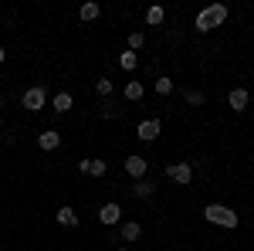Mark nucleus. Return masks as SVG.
Segmentation results:
<instances>
[{
  "label": "nucleus",
  "mask_w": 254,
  "mask_h": 251,
  "mask_svg": "<svg viewBox=\"0 0 254 251\" xmlns=\"http://www.w3.org/2000/svg\"><path fill=\"white\" fill-rule=\"evenodd\" d=\"M136 65H139V55H136V51H122V55H119V68H126V72H132Z\"/></svg>",
  "instance_id": "a211bd4d"
},
{
  "label": "nucleus",
  "mask_w": 254,
  "mask_h": 251,
  "mask_svg": "<svg viewBox=\"0 0 254 251\" xmlns=\"http://www.w3.org/2000/svg\"><path fill=\"white\" fill-rule=\"evenodd\" d=\"M227 102H231V109H234V112H244V109H248V102H251V95H248V88H231Z\"/></svg>",
  "instance_id": "6e6552de"
},
{
  "label": "nucleus",
  "mask_w": 254,
  "mask_h": 251,
  "mask_svg": "<svg viewBox=\"0 0 254 251\" xmlns=\"http://www.w3.org/2000/svg\"><path fill=\"white\" fill-rule=\"evenodd\" d=\"M142 44H146V34H142V31H132V34H129V51H139Z\"/></svg>",
  "instance_id": "4be33fe9"
},
{
  "label": "nucleus",
  "mask_w": 254,
  "mask_h": 251,
  "mask_svg": "<svg viewBox=\"0 0 254 251\" xmlns=\"http://www.w3.org/2000/svg\"><path fill=\"white\" fill-rule=\"evenodd\" d=\"M183 98L190 102V105H203L207 98H203V92H196V88H183Z\"/></svg>",
  "instance_id": "aec40b11"
},
{
  "label": "nucleus",
  "mask_w": 254,
  "mask_h": 251,
  "mask_svg": "<svg viewBox=\"0 0 254 251\" xmlns=\"http://www.w3.org/2000/svg\"><path fill=\"white\" fill-rule=\"evenodd\" d=\"M38 146H41V150H48V153H51V150H58V146H61V136L55 133V129H44V133L38 136Z\"/></svg>",
  "instance_id": "9d476101"
},
{
  "label": "nucleus",
  "mask_w": 254,
  "mask_h": 251,
  "mask_svg": "<svg viewBox=\"0 0 254 251\" xmlns=\"http://www.w3.org/2000/svg\"><path fill=\"white\" fill-rule=\"evenodd\" d=\"M153 88H156V95H170L176 85H173V78H166V75H159L156 82H153Z\"/></svg>",
  "instance_id": "f3484780"
},
{
  "label": "nucleus",
  "mask_w": 254,
  "mask_h": 251,
  "mask_svg": "<svg viewBox=\"0 0 254 251\" xmlns=\"http://www.w3.org/2000/svg\"><path fill=\"white\" fill-rule=\"evenodd\" d=\"M159 133H163V122H159V119H142L139 129H136V136L142 139V143H153Z\"/></svg>",
  "instance_id": "423d86ee"
},
{
  "label": "nucleus",
  "mask_w": 254,
  "mask_h": 251,
  "mask_svg": "<svg viewBox=\"0 0 254 251\" xmlns=\"http://www.w3.org/2000/svg\"><path fill=\"white\" fill-rule=\"evenodd\" d=\"M203 217H207L210 224H217V228H237V224H241V217H237L231 207H224V204H207V207H203Z\"/></svg>",
  "instance_id": "f03ea898"
},
{
  "label": "nucleus",
  "mask_w": 254,
  "mask_h": 251,
  "mask_svg": "<svg viewBox=\"0 0 254 251\" xmlns=\"http://www.w3.org/2000/svg\"><path fill=\"white\" fill-rule=\"evenodd\" d=\"M163 17H166V10H163L159 3H153V7L146 10V24H149V27H156V24H163Z\"/></svg>",
  "instance_id": "2eb2a0df"
},
{
  "label": "nucleus",
  "mask_w": 254,
  "mask_h": 251,
  "mask_svg": "<svg viewBox=\"0 0 254 251\" xmlns=\"http://www.w3.org/2000/svg\"><path fill=\"white\" fill-rule=\"evenodd\" d=\"M98 221H102L105 228H112V224H119V221H122V207H119L116 200L102 204V207H98Z\"/></svg>",
  "instance_id": "39448f33"
},
{
  "label": "nucleus",
  "mask_w": 254,
  "mask_h": 251,
  "mask_svg": "<svg viewBox=\"0 0 254 251\" xmlns=\"http://www.w3.org/2000/svg\"><path fill=\"white\" fill-rule=\"evenodd\" d=\"M112 88H116L112 78H98V82H95V92H98V95H105V98L112 95Z\"/></svg>",
  "instance_id": "412c9836"
},
{
  "label": "nucleus",
  "mask_w": 254,
  "mask_h": 251,
  "mask_svg": "<svg viewBox=\"0 0 254 251\" xmlns=\"http://www.w3.org/2000/svg\"><path fill=\"white\" fill-rule=\"evenodd\" d=\"M78 170H81V173H88V176H105V173H109V163H105V160H81Z\"/></svg>",
  "instance_id": "0eeeda50"
},
{
  "label": "nucleus",
  "mask_w": 254,
  "mask_h": 251,
  "mask_svg": "<svg viewBox=\"0 0 254 251\" xmlns=\"http://www.w3.org/2000/svg\"><path fill=\"white\" fill-rule=\"evenodd\" d=\"M139 234H142V224L139 221H126L122 224V241H139Z\"/></svg>",
  "instance_id": "ddd939ff"
},
{
  "label": "nucleus",
  "mask_w": 254,
  "mask_h": 251,
  "mask_svg": "<svg viewBox=\"0 0 254 251\" xmlns=\"http://www.w3.org/2000/svg\"><path fill=\"white\" fill-rule=\"evenodd\" d=\"M3 58H7V55H3V48H0V65H3Z\"/></svg>",
  "instance_id": "5701e85b"
},
{
  "label": "nucleus",
  "mask_w": 254,
  "mask_h": 251,
  "mask_svg": "<svg viewBox=\"0 0 254 251\" xmlns=\"http://www.w3.org/2000/svg\"><path fill=\"white\" fill-rule=\"evenodd\" d=\"M71 105H75V98L68 95V92H58V95H55V112H68Z\"/></svg>",
  "instance_id": "6ab92c4d"
},
{
  "label": "nucleus",
  "mask_w": 254,
  "mask_h": 251,
  "mask_svg": "<svg viewBox=\"0 0 254 251\" xmlns=\"http://www.w3.org/2000/svg\"><path fill=\"white\" fill-rule=\"evenodd\" d=\"M55 221H58L61 228H75V224H78V214L71 211V207H58V214H55Z\"/></svg>",
  "instance_id": "f8f14e48"
},
{
  "label": "nucleus",
  "mask_w": 254,
  "mask_h": 251,
  "mask_svg": "<svg viewBox=\"0 0 254 251\" xmlns=\"http://www.w3.org/2000/svg\"><path fill=\"white\" fill-rule=\"evenodd\" d=\"M142 95H146V85H142V82H129V85H126V98H129V102H139Z\"/></svg>",
  "instance_id": "dca6fc26"
},
{
  "label": "nucleus",
  "mask_w": 254,
  "mask_h": 251,
  "mask_svg": "<svg viewBox=\"0 0 254 251\" xmlns=\"http://www.w3.org/2000/svg\"><path fill=\"white\" fill-rule=\"evenodd\" d=\"M224 20H227V7H224V3H210V7H203V10L196 14L193 27L200 31V34H207V31H214V27H220Z\"/></svg>",
  "instance_id": "f257e3e1"
},
{
  "label": "nucleus",
  "mask_w": 254,
  "mask_h": 251,
  "mask_svg": "<svg viewBox=\"0 0 254 251\" xmlns=\"http://www.w3.org/2000/svg\"><path fill=\"white\" fill-rule=\"evenodd\" d=\"M156 193V183L153 180H136V187H132V197H139V200H149Z\"/></svg>",
  "instance_id": "9b49d317"
},
{
  "label": "nucleus",
  "mask_w": 254,
  "mask_h": 251,
  "mask_svg": "<svg viewBox=\"0 0 254 251\" xmlns=\"http://www.w3.org/2000/svg\"><path fill=\"white\" fill-rule=\"evenodd\" d=\"M119 251H126V248H119Z\"/></svg>",
  "instance_id": "b1692460"
},
{
  "label": "nucleus",
  "mask_w": 254,
  "mask_h": 251,
  "mask_svg": "<svg viewBox=\"0 0 254 251\" xmlns=\"http://www.w3.org/2000/svg\"><path fill=\"white\" fill-rule=\"evenodd\" d=\"M126 173L132 176V180H142V176H146V160H142V156H129V160H126Z\"/></svg>",
  "instance_id": "1a4fd4ad"
},
{
  "label": "nucleus",
  "mask_w": 254,
  "mask_h": 251,
  "mask_svg": "<svg viewBox=\"0 0 254 251\" xmlns=\"http://www.w3.org/2000/svg\"><path fill=\"white\" fill-rule=\"evenodd\" d=\"M98 14H102V7H98L95 0H88V3H81V10H78V17H81V20H95Z\"/></svg>",
  "instance_id": "4468645a"
},
{
  "label": "nucleus",
  "mask_w": 254,
  "mask_h": 251,
  "mask_svg": "<svg viewBox=\"0 0 254 251\" xmlns=\"http://www.w3.org/2000/svg\"><path fill=\"white\" fill-rule=\"evenodd\" d=\"M44 102H48L44 85H34V88H27V92L20 95V105H24L27 112H41V109H44Z\"/></svg>",
  "instance_id": "7ed1b4c3"
},
{
  "label": "nucleus",
  "mask_w": 254,
  "mask_h": 251,
  "mask_svg": "<svg viewBox=\"0 0 254 251\" xmlns=\"http://www.w3.org/2000/svg\"><path fill=\"white\" fill-rule=\"evenodd\" d=\"M163 173L170 176L173 183H183V187H187V183L193 180V167H190V163H166V170H163Z\"/></svg>",
  "instance_id": "20e7f679"
}]
</instances>
